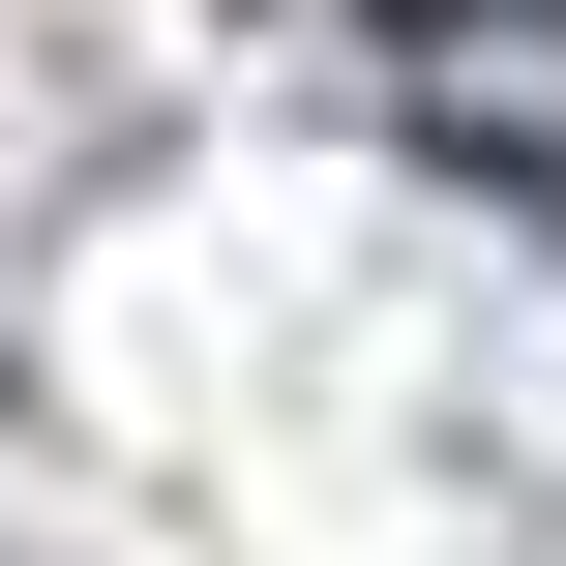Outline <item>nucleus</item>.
<instances>
[{
    "instance_id": "f257e3e1",
    "label": "nucleus",
    "mask_w": 566,
    "mask_h": 566,
    "mask_svg": "<svg viewBox=\"0 0 566 566\" xmlns=\"http://www.w3.org/2000/svg\"><path fill=\"white\" fill-rule=\"evenodd\" d=\"M448 30H566V0H448Z\"/></svg>"
}]
</instances>
